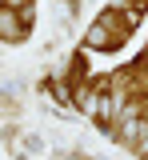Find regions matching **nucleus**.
<instances>
[{
	"label": "nucleus",
	"mask_w": 148,
	"mask_h": 160,
	"mask_svg": "<svg viewBox=\"0 0 148 160\" xmlns=\"http://www.w3.org/2000/svg\"><path fill=\"white\" fill-rule=\"evenodd\" d=\"M88 44H108V28H104V24L88 28Z\"/></svg>",
	"instance_id": "f257e3e1"
},
{
	"label": "nucleus",
	"mask_w": 148,
	"mask_h": 160,
	"mask_svg": "<svg viewBox=\"0 0 148 160\" xmlns=\"http://www.w3.org/2000/svg\"><path fill=\"white\" fill-rule=\"evenodd\" d=\"M4 32H8V36H12V40L20 36V28H16V12H12V8L4 12Z\"/></svg>",
	"instance_id": "f03ea898"
}]
</instances>
